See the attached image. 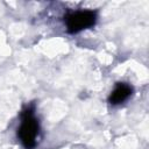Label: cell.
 Returning <instances> with one entry per match:
<instances>
[{
  "instance_id": "6da1fadb",
  "label": "cell",
  "mask_w": 149,
  "mask_h": 149,
  "mask_svg": "<svg viewBox=\"0 0 149 149\" xmlns=\"http://www.w3.org/2000/svg\"><path fill=\"white\" fill-rule=\"evenodd\" d=\"M38 134V121L33 114V109L28 108L22 114V122L19 128L17 135L26 148H33L36 143Z\"/></svg>"
},
{
  "instance_id": "7a4b0ae2",
  "label": "cell",
  "mask_w": 149,
  "mask_h": 149,
  "mask_svg": "<svg viewBox=\"0 0 149 149\" xmlns=\"http://www.w3.org/2000/svg\"><path fill=\"white\" fill-rule=\"evenodd\" d=\"M97 14L93 10H78L69 14L65 19L66 29L69 33L74 34L86 29L95 23Z\"/></svg>"
},
{
  "instance_id": "3957f363",
  "label": "cell",
  "mask_w": 149,
  "mask_h": 149,
  "mask_svg": "<svg viewBox=\"0 0 149 149\" xmlns=\"http://www.w3.org/2000/svg\"><path fill=\"white\" fill-rule=\"evenodd\" d=\"M133 92V88L126 84V83H119L116 85V87L112 91L109 98H108V101L112 104V105H118V104H121Z\"/></svg>"
}]
</instances>
